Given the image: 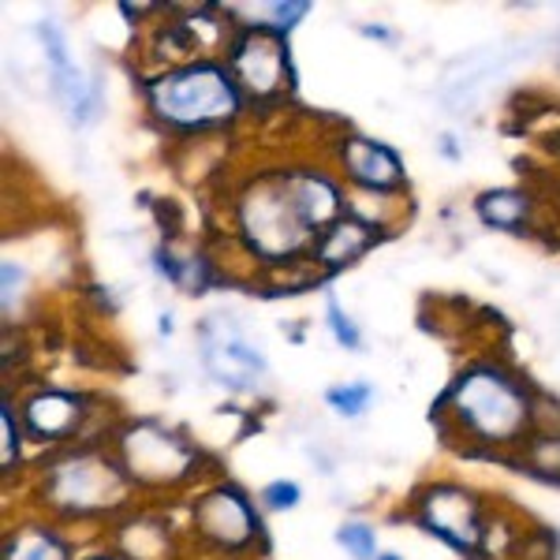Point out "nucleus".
<instances>
[{
  "label": "nucleus",
  "mask_w": 560,
  "mask_h": 560,
  "mask_svg": "<svg viewBox=\"0 0 560 560\" xmlns=\"http://www.w3.org/2000/svg\"><path fill=\"white\" fill-rule=\"evenodd\" d=\"M441 430H459L486 448H523L535 427V396L512 370L497 363H471L433 408Z\"/></svg>",
  "instance_id": "nucleus-1"
},
{
  "label": "nucleus",
  "mask_w": 560,
  "mask_h": 560,
  "mask_svg": "<svg viewBox=\"0 0 560 560\" xmlns=\"http://www.w3.org/2000/svg\"><path fill=\"white\" fill-rule=\"evenodd\" d=\"M131 478L120 459L97 445H71L57 453L38 475V497L57 520L116 516L131 501Z\"/></svg>",
  "instance_id": "nucleus-2"
},
{
  "label": "nucleus",
  "mask_w": 560,
  "mask_h": 560,
  "mask_svg": "<svg viewBox=\"0 0 560 560\" xmlns=\"http://www.w3.org/2000/svg\"><path fill=\"white\" fill-rule=\"evenodd\" d=\"M147 105L161 128L187 135L236 120L243 90L232 79L229 65L198 60V65L168 68L147 79Z\"/></svg>",
  "instance_id": "nucleus-3"
},
{
  "label": "nucleus",
  "mask_w": 560,
  "mask_h": 560,
  "mask_svg": "<svg viewBox=\"0 0 560 560\" xmlns=\"http://www.w3.org/2000/svg\"><path fill=\"white\" fill-rule=\"evenodd\" d=\"M236 229L250 255L266 261H288L318 247V232L306 224V217L295 206V195L288 187L284 173H261L250 179L236 198Z\"/></svg>",
  "instance_id": "nucleus-4"
},
{
  "label": "nucleus",
  "mask_w": 560,
  "mask_h": 560,
  "mask_svg": "<svg viewBox=\"0 0 560 560\" xmlns=\"http://www.w3.org/2000/svg\"><path fill=\"white\" fill-rule=\"evenodd\" d=\"M113 453L139 490H179L198 471V453L165 422L139 419L116 430Z\"/></svg>",
  "instance_id": "nucleus-5"
},
{
  "label": "nucleus",
  "mask_w": 560,
  "mask_h": 560,
  "mask_svg": "<svg viewBox=\"0 0 560 560\" xmlns=\"http://www.w3.org/2000/svg\"><path fill=\"white\" fill-rule=\"evenodd\" d=\"M229 71L250 102H280L292 86L288 42L273 26H247L229 45Z\"/></svg>",
  "instance_id": "nucleus-6"
},
{
  "label": "nucleus",
  "mask_w": 560,
  "mask_h": 560,
  "mask_svg": "<svg viewBox=\"0 0 560 560\" xmlns=\"http://www.w3.org/2000/svg\"><path fill=\"white\" fill-rule=\"evenodd\" d=\"M411 512L422 530H430V535H438L441 541H448V546L459 549V553H478V549H482L490 520H486L482 497L475 490H467V486L433 482L427 490L415 493Z\"/></svg>",
  "instance_id": "nucleus-7"
},
{
  "label": "nucleus",
  "mask_w": 560,
  "mask_h": 560,
  "mask_svg": "<svg viewBox=\"0 0 560 560\" xmlns=\"http://www.w3.org/2000/svg\"><path fill=\"white\" fill-rule=\"evenodd\" d=\"M191 527L206 546L221 549V553H250L261 538L255 504L247 501V493L229 482L195 497Z\"/></svg>",
  "instance_id": "nucleus-8"
},
{
  "label": "nucleus",
  "mask_w": 560,
  "mask_h": 560,
  "mask_svg": "<svg viewBox=\"0 0 560 560\" xmlns=\"http://www.w3.org/2000/svg\"><path fill=\"white\" fill-rule=\"evenodd\" d=\"M94 404H86V396L68 393V388H38L23 400L20 408V427L26 438L42 441L52 448H71L86 445V422Z\"/></svg>",
  "instance_id": "nucleus-9"
},
{
  "label": "nucleus",
  "mask_w": 560,
  "mask_h": 560,
  "mask_svg": "<svg viewBox=\"0 0 560 560\" xmlns=\"http://www.w3.org/2000/svg\"><path fill=\"white\" fill-rule=\"evenodd\" d=\"M202 363L229 388H255L266 377V359L247 337L224 318L202 325Z\"/></svg>",
  "instance_id": "nucleus-10"
},
{
  "label": "nucleus",
  "mask_w": 560,
  "mask_h": 560,
  "mask_svg": "<svg viewBox=\"0 0 560 560\" xmlns=\"http://www.w3.org/2000/svg\"><path fill=\"white\" fill-rule=\"evenodd\" d=\"M340 165H345L348 179L355 187H363L370 195H396L404 187V165L393 150L382 147V142L366 139V135H345L337 150Z\"/></svg>",
  "instance_id": "nucleus-11"
},
{
  "label": "nucleus",
  "mask_w": 560,
  "mask_h": 560,
  "mask_svg": "<svg viewBox=\"0 0 560 560\" xmlns=\"http://www.w3.org/2000/svg\"><path fill=\"white\" fill-rule=\"evenodd\" d=\"M42 45H45V65H49V83H52V94L57 102L68 108V116L75 124L90 120L97 113V94L94 86L83 79V71L71 60L68 52V42L65 34L57 31V23H42Z\"/></svg>",
  "instance_id": "nucleus-12"
},
{
  "label": "nucleus",
  "mask_w": 560,
  "mask_h": 560,
  "mask_svg": "<svg viewBox=\"0 0 560 560\" xmlns=\"http://www.w3.org/2000/svg\"><path fill=\"white\" fill-rule=\"evenodd\" d=\"M377 243V229L366 221V217L359 213H345L337 224H329V229L318 236V247H314V261H322L329 273H337V269L351 266L355 258H363L370 247Z\"/></svg>",
  "instance_id": "nucleus-13"
},
{
  "label": "nucleus",
  "mask_w": 560,
  "mask_h": 560,
  "mask_svg": "<svg viewBox=\"0 0 560 560\" xmlns=\"http://www.w3.org/2000/svg\"><path fill=\"white\" fill-rule=\"evenodd\" d=\"M0 560H71V549L49 523H20L8 530Z\"/></svg>",
  "instance_id": "nucleus-14"
},
{
  "label": "nucleus",
  "mask_w": 560,
  "mask_h": 560,
  "mask_svg": "<svg viewBox=\"0 0 560 560\" xmlns=\"http://www.w3.org/2000/svg\"><path fill=\"white\" fill-rule=\"evenodd\" d=\"M475 213L482 224L501 232H523L530 224V195L527 191H486L478 195Z\"/></svg>",
  "instance_id": "nucleus-15"
},
{
  "label": "nucleus",
  "mask_w": 560,
  "mask_h": 560,
  "mask_svg": "<svg viewBox=\"0 0 560 560\" xmlns=\"http://www.w3.org/2000/svg\"><path fill=\"white\" fill-rule=\"evenodd\" d=\"M520 467L541 482L560 486V433H530L520 448Z\"/></svg>",
  "instance_id": "nucleus-16"
},
{
  "label": "nucleus",
  "mask_w": 560,
  "mask_h": 560,
  "mask_svg": "<svg viewBox=\"0 0 560 560\" xmlns=\"http://www.w3.org/2000/svg\"><path fill=\"white\" fill-rule=\"evenodd\" d=\"M168 549V530L158 520H131L120 530V553L128 560H153Z\"/></svg>",
  "instance_id": "nucleus-17"
},
{
  "label": "nucleus",
  "mask_w": 560,
  "mask_h": 560,
  "mask_svg": "<svg viewBox=\"0 0 560 560\" xmlns=\"http://www.w3.org/2000/svg\"><path fill=\"white\" fill-rule=\"evenodd\" d=\"M158 266L173 284L187 288V292H198L206 284V261L198 255H176L173 247H161L158 250Z\"/></svg>",
  "instance_id": "nucleus-18"
},
{
  "label": "nucleus",
  "mask_w": 560,
  "mask_h": 560,
  "mask_svg": "<svg viewBox=\"0 0 560 560\" xmlns=\"http://www.w3.org/2000/svg\"><path fill=\"white\" fill-rule=\"evenodd\" d=\"M325 400H329L332 411H340V415H348V419H355V415H363L366 404L374 400V388H370L366 382H359V385H337V388H329V393H325Z\"/></svg>",
  "instance_id": "nucleus-19"
},
{
  "label": "nucleus",
  "mask_w": 560,
  "mask_h": 560,
  "mask_svg": "<svg viewBox=\"0 0 560 560\" xmlns=\"http://www.w3.org/2000/svg\"><path fill=\"white\" fill-rule=\"evenodd\" d=\"M337 541L348 549L355 560H377L374 549H377V535L370 523H345V527L337 530Z\"/></svg>",
  "instance_id": "nucleus-20"
},
{
  "label": "nucleus",
  "mask_w": 560,
  "mask_h": 560,
  "mask_svg": "<svg viewBox=\"0 0 560 560\" xmlns=\"http://www.w3.org/2000/svg\"><path fill=\"white\" fill-rule=\"evenodd\" d=\"M0 422H4V471H12V467H20V419L12 415V404H4V411H0Z\"/></svg>",
  "instance_id": "nucleus-21"
},
{
  "label": "nucleus",
  "mask_w": 560,
  "mask_h": 560,
  "mask_svg": "<svg viewBox=\"0 0 560 560\" xmlns=\"http://www.w3.org/2000/svg\"><path fill=\"white\" fill-rule=\"evenodd\" d=\"M261 504L266 509H277V512H284V509H295L300 504V482H292V478H280V482H269L266 490H261Z\"/></svg>",
  "instance_id": "nucleus-22"
},
{
  "label": "nucleus",
  "mask_w": 560,
  "mask_h": 560,
  "mask_svg": "<svg viewBox=\"0 0 560 560\" xmlns=\"http://www.w3.org/2000/svg\"><path fill=\"white\" fill-rule=\"evenodd\" d=\"M325 318H329V329H332V337H337L340 345L351 348V351L359 348V329L351 325V318H348L345 311H340V303L332 300V295H329V314H325Z\"/></svg>",
  "instance_id": "nucleus-23"
},
{
  "label": "nucleus",
  "mask_w": 560,
  "mask_h": 560,
  "mask_svg": "<svg viewBox=\"0 0 560 560\" xmlns=\"http://www.w3.org/2000/svg\"><path fill=\"white\" fill-rule=\"evenodd\" d=\"M269 12H273V23H269V26H273V31H280V34H288L295 23L303 20L306 12H311V4H303V0H295V4H273V8H269Z\"/></svg>",
  "instance_id": "nucleus-24"
},
{
  "label": "nucleus",
  "mask_w": 560,
  "mask_h": 560,
  "mask_svg": "<svg viewBox=\"0 0 560 560\" xmlns=\"http://www.w3.org/2000/svg\"><path fill=\"white\" fill-rule=\"evenodd\" d=\"M75 560H128V557H120V553H83Z\"/></svg>",
  "instance_id": "nucleus-25"
},
{
  "label": "nucleus",
  "mask_w": 560,
  "mask_h": 560,
  "mask_svg": "<svg viewBox=\"0 0 560 560\" xmlns=\"http://www.w3.org/2000/svg\"><path fill=\"white\" fill-rule=\"evenodd\" d=\"M377 560H400V557H396V553H382V557H377Z\"/></svg>",
  "instance_id": "nucleus-26"
}]
</instances>
